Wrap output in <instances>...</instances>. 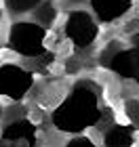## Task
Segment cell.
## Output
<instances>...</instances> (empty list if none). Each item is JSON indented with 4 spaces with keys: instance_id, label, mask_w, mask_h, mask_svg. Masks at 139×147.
Here are the masks:
<instances>
[{
    "instance_id": "8fae6325",
    "label": "cell",
    "mask_w": 139,
    "mask_h": 147,
    "mask_svg": "<svg viewBox=\"0 0 139 147\" xmlns=\"http://www.w3.org/2000/svg\"><path fill=\"white\" fill-rule=\"evenodd\" d=\"M124 118L135 130H139V99H127L124 101Z\"/></svg>"
},
{
    "instance_id": "8992f818",
    "label": "cell",
    "mask_w": 139,
    "mask_h": 147,
    "mask_svg": "<svg viewBox=\"0 0 139 147\" xmlns=\"http://www.w3.org/2000/svg\"><path fill=\"white\" fill-rule=\"evenodd\" d=\"M38 143V128L28 116L6 120L0 130L2 147H34Z\"/></svg>"
},
{
    "instance_id": "6da1fadb",
    "label": "cell",
    "mask_w": 139,
    "mask_h": 147,
    "mask_svg": "<svg viewBox=\"0 0 139 147\" xmlns=\"http://www.w3.org/2000/svg\"><path fill=\"white\" fill-rule=\"evenodd\" d=\"M103 101L101 90L91 80H80L72 86L59 105L51 113V122L59 132L78 135L93 128L103 118Z\"/></svg>"
},
{
    "instance_id": "9c48e42d",
    "label": "cell",
    "mask_w": 139,
    "mask_h": 147,
    "mask_svg": "<svg viewBox=\"0 0 139 147\" xmlns=\"http://www.w3.org/2000/svg\"><path fill=\"white\" fill-rule=\"evenodd\" d=\"M32 13H34V21L40 23L42 28H46V30H51L53 25H55L57 17H59L57 6L53 4L51 0H40V4H38Z\"/></svg>"
},
{
    "instance_id": "30bf717a",
    "label": "cell",
    "mask_w": 139,
    "mask_h": 147,
    "mask_svg": "<svg viewBox=\"0 0 139 147\" xmlns=\"http://www.w3.org/2000/svg\"><path fill=\"white\" fill-rule=\"evenodd\" d=\"M40 4V0H4V9L9 11V15L19 17V15H28Z\"/></svg>"
},
{
    "instance_id": "5b68a950",
    "label": "cell",
    "mask_w": 139,
    "mask_h": 147,
    "mask_svg": "<svg viewBox=\"0 0 139 147\" xmlns=\"http://www.w3.org/2000/svg\"><path fill=\"white\" fill-rule=\"evenodd\" d=\"M34 86V74L17 63L0 65V97L11 101H23Z\"/></svg>"
},
{
    "instance_id": "7c38bea8",
    "label": "cell",
    "mask_w": 139,
    "mask_h": 147,
    "mask_svg": "<svg viewBox=\"0 0 139 147\" xmlns=\"http://www.w3.org/2000/svg\"><path fill=\"white\" fill-rule=\"evenodd\" d=\"M65 147H95V143H93L84 132H78L76 137H72L70 141L65 143Z\"/></svg>"
},
{
    "instance_id": "5bb4252c",
    "label": "cell",
    "mask_w": 139,
    "mask_h": 147,
    "mask_svg": "<svg viewBox=\"0 0 139 147\" xmlns=\"http://www.w3.org/2000/svg\"><path fill=\"white\" fill-rule=\"evenodd\" d=\"M78 2H84V0H74V2H72V4H78Z\"/></svg>"
},
{
    "instance_id": "52a82bcc",
    "label": "cell",
    "mask_w": 139,
    "mask_h": 147,
    "mask_svg": "<svg viewBox=\"0 0 139 147\" xmlns=\"http://www.w3.org/2000/svg\"><path fill=\"white\" fill-rule=\"evenodd\" d=\"M91 11L99 23H114L133 9V0H89Z\"/></svg>"
},
{
    "instance_id": "9a60e30c",
    "label": "cell",
    "mask_w": 139,
    "mask_h": 147,
    "mask_svg": "<svg viewBox=\"0 0 139 147\" xmlns=\"http://www.w3.org/2000/svg\"><path fill=\"white\" fill-rule=\"evenodd\" d=\"M0 23H2V11H0Z\"/></svg>"
},
{
    "instance_id": "7a4b0ae2",
    "label": "cell",
    "mask_w": 139,
    "mask_h": 147,
    "mask_svg": "<svg viewBox=\"0 0 139 147\" xmlns=\"http://www.w3.org/2000/svg\"><path fill=\"white\" fill-rule=\"evenodd\" d=\"M99 63L114 71L122 80H133L139 84V32L129 38V42L112 40L99 55Z\"/></svg>"
},
{
    "instance_id": "277c9868",
    "label": "cell",
    "mask_w": 139,
    "mask_h": 147,
    "mask_svg": "<svg viewBox=\"0 0 139 147\" xmlns=\"http://www.w3.org/2000/svg\"><path fill=\"white\" fill-rule=\"evenodd\" d=\"M63 34L78 51H84L95 44L99 36V21L89 11H82V9L70 11L63 25Z\"/></svg>"
},
{
    "instance_id": "ba28073f",
    "label": "cell",
    "mask_w": 139,
    "mask_h": 147,
    "mask_svg": "<svg viewBox=\"0 0 139 147\" xmlns=\"http://www.w3.org/2000/svg\"><path fill=\"white\" fill-rule=\"evenodd\" d=\"M137 137H135V128L127 124H118L112 122L108 128L103 130V145L105 147H131L135 145Z\"/></svg>"
},
{
    "instance_id": "3957f363",
    "label": "cell",
    "mask_w": 139,
    "mask_h": 147,
    "mask_svg": "<svg viewBox=\"0 0 139 147\" xmlns=\"http://www.w3.org/2000/svg\"><path fill=\"white\" fill-rule=\"evenodd\" d=\"M46 40H49V30L36 21H15L6 34L9 49L15 55L28 59H40L44 55Z\"/></svg>"
},
{
    "instance_id": "4fadbf2b",
    "label": "cell",
    "mask_w": 139,
    "mask_h": 147,
    "mask_svg": "<svg viewBox=\"0 0 139 147\" xmlns=\"http://www.w3.org/2000/svg\"><path fill=\"white\" fill-rule=\"evenodd\" d=\"M2 111H4V107H2V103H0V120H2Z\"/></svg>"
}]
</instances>
